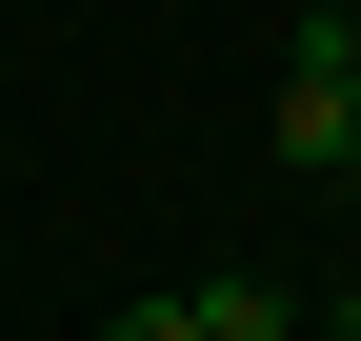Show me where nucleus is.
<instances>
[{"mask_svg":"<svg viewBox=\"0 0 361 341\" xmlns=\"http://www.w3.org/2000/svg\"><path fill=\"white\" fill-rule=\"evenodd\" d=\"M281 161H301V181H341V161H361V80H341V20H301V40H281Z\"/></svg>","mask_w":361,"mask_h":341,"instance_id":"1","label":"nucleus"},{"mask_svg":"<svg viewBox=\"0 0 361 341\" xmlns=\"http://www.w3.org/2000/svg\"><path fill=\"white\" fill-rule=\"evenodd\" d=\"M341 80H361V20H341Z\"/></svg>","mask_w":361,"mask_h":341,"instance_id":"3","label":"nucleus"},{"mask_svg":"<svg viewBox=\"0 0 361 341\" xmlns=\"http://www.w3.org/2000/svg\"><path fill=\"white\" fill-rule=\"evenodd\" d=\"M341 181H361V161H341Z\"/></svg>","mask_w":361,"mask_h":341,"instance_id":"5","label":"nucleus"},{"mask_svg":"<svg viewBox=\"0 0 361 341\" xmlns=\"http://www.w3.org/2000/svg\"><path fill=\"white\" fill-rule=\"evenodd\" d=\"M180 321H201V341H301V302H281V281H201Z\"/></svg>","mask_w":361,"mask_h":341,"instance_id":"2","label":"nucleus"},{"mask_svg":"<svg viewBox=\"0 0 361 341\" xmlns=\"http://www.w3.org/2000/svg\"><path fill=\"white\" fill-rule=\"evenodd\" d=\"M322 341H361V302H341V321H322Z\"/></svg>","mask_w":361,"mask_h":341,"instance_id":"4","label":"nucleus"}]
</instances>
